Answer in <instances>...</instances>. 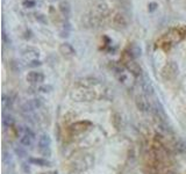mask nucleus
I'll list each match as a JSON object with an SVG mask.
<instances>
[{
    "label": "nucleus",
    "instance_id": "f257e3e1",
    "mask_svg": "<svg viewBox=\"0 0 186 174\" xmlns=\"http://www.w3.org/2000/svg\"><path fill=\"white\" fill-rule=\"evenodd\" d=\"M71 100L76 102H90L97 99V93L91 88H82L79 87L77 89L71 91L70 93Z\"/></svg>",
    "mask_w": 186,
    "mask_h": 174
},
{
    "label": "nucleus",
    "instance_id": "f03ea898",
    "mask_svg": "<svg viewBox=\"0 0 186 174\" xmlns=\"http://www.w3.org/2000/svg\"><path fill=\"white\" fill-rule=\"evenodd\" d=\"M93 165H94V157L92 154H82L80 157H77L71 162V167L76 172L86 171L91 168Z\"/></svg>",
    "mask_w": 186,
    "mask_h": 174
},
{
    "label": "nucleus",
    "instance_id": "7ed1b4c3",
    "mask_svg": "<svg viewBox=\"0 0 186 174\" xmlns=\"http://www.w3.org/2000/svg\"><path fill=\"white\" fill-rule=\"evenodd\" d=\"M178 73H179V67H178L177 63L173 61L168 62V63L163 66V69L161 70L162 78L166 81L173 80L174 78L178 76Z\"/></svg>",
    "mask_w": 186,
    "mask_h": 174
},
{
    "label": "nucleus",
    "instance_id": "20e7f679",
    "mask_svg": "<svg viewBox=\"0 0 186 174\" xmlns=\"http://www.w3.org/2000/svg\"><path fill=\"white\" fill-rule=\"evenodd\" d=\"M122 63H123L124 69L128 70L133 76L140 77L141 74H142V67H141V65L134 58H132V57L129 56L127 52H124V56L122 58Z\"/></svg>",
    "mask_w": 186,
    "mask_h": 174
},
{
    "label": "nucleus",
    "instance_id": "39448f33",
    "mask_svg": "<svg viewBox=\"0 0 186 174\" xmlns=\"http://www.w3.org/2000/svg\"><path fill=\"white\" fill-rule=\"evenodd\" d=\"M44 105V99L41 97H36L26 101L23 105L21 106V113L28 114V113H35V110L42 108Z\"/></svg>",
    "mask_w": 186,
    "mask_h": 174
},
{
    "label": "nucleus",
    "instance_id": "423d86ee",
    "mask_svg": "<svg viewBox=\"0 0 186 174\" xmlns=\"http://www.w3.org/2000/svg\"><path fill=\"white\" fill-rule=\"evenodd\" d=\"M135 106L136 108L142 113H148V112H151L153 109V103L149 100V97L144 95V94H138L136 97H135Z\"/></svg>",
    "mask_w": 186,
    "mask_h": 174
},
{
    "label": "nucleus",
    "instance_id": "0eeeda50",
    "mask_svg": "<svg viewBox=\"0 0 186 174\" xmlns=\"http://www.w3.org/2000/svg\"><path fill=\"white\" fill-rule=\"evenodd\" d=\"M91 127H92V123L90 121H78V122H74V123L70 124L69 131H70L71 135H79V134H83V132L87 131Z\"/></svg>",
    "mask_w": 186,
    "mask_h": 174
},
{
    "label": "nucleus",
    "instance_id": "6e6552de",
    "mask_svg": "<svg viewBox=\"0 0 186 174\" xmlns=\"http://www.w3.org/2000/svg\"><path fill=\"white\" fill-rule=\"evenodd\" d=\"M21 56H22V58H23L27 63H29V62L34 61V59H38V57H40V51H38V49H36L35 47L27 45L26 48L22 49Z\"/></svg>",
    "mask_w": 186,
    "mask_h": 174
},
{
    "label": "nucleus",
    "instance_id": "1a4fd4ad",
    "mask_svg": "<svg viewBox=\"0 0 186 174\" xmlns=\"http://www.w3.org/2000/svg\"><path fill=\"white\" fill-rule=\"evenodd\" d=\"M44 79H46L44 73L41 72V71H30L26 77V80L28 81V84H30L32 86L42 85Z\"/></svg>",
    "mask_w": 186,
    "mask_h": 174
},
{
    "label": "nucleus",
    "instance_id": "9d476101",
    "mask_svg": "<svg viewBox=\"0 0 186 174\" xmlns=\"http://www.w3.org/2000/svg\"><path fill=\"white\" fill-rule=\"evenodd\" d=\"M99 84V79L94 77H84L77 80V85L82 88H92Z\"/></svg>",
    "mask_w": 186,
    "mask_h": 174
},
{
    "label": "nucleus",
    "instance_id": "9b49d317",
    "mask_svg": "<svg viewBox=\"0 0 186 174\" xmlns=\"http://www.w3.org/2000/svg\"><path fill=\"white\" fill-rule=\"evenodd\" d=\"M58 51H59V53H61L63 57H65V58H71V57H73L74 55H76L74 48L70 43H68V42H64L62 44H59Z\"/></svg>",
    "mask_w": 186,
    "mask_h": 174
},
{
    "label": "nucleus",
    "instance_id": "f8f14e48",
    "mask_svg": "<svg viewBox=\"0 0 186 174\" xmlns=\"http://www.w3.org/2000/svg\"><path fill=\"white\" fill-rule=\"evenodd\" d=\"M127 20L121 13H116L115 15L113 16V27L118 30H123L127 28Z\"/></svg>",
    "mask_w": 186,
    "mask_h": 174
},
{
    "label": "nucleus",
    "instance_id": "ddd939ff",
    "mask_svg": "<svg viewBox=\"0 0 186 174\" xmlns=\"http://www.w3.org/2000/svg\"><path fill=\"white\" fill-rule=\"evenodd\" d=\"M124 52L128 53L132 58L136 59V58H138V57L142 56V48H141L138 44H136V43H130V44L128 45L127 50H126Z\"/></svg>",
    "mask_w": 186,
    "mask_h": 174
},
{
    "label": "nucleus",
    "instance_id": "4468645a",
    "mask_svg": "<svg viewBox=\"0 0 186 174\" xmlns=\"http://www.w3.org/2000/svg\"><path fill=\"white\" fill-rule=\"evenodd\" d=\"M51 137H50L48 134H41L38 136V139H37V146H38V150L40 149H49L51 146Z\"/></svg>",
    "mask_w": 186,
    "mask_h": 174
},
{
    "label": "nucleus",
    "instance_id": "2eb2a0df",
    "mask_svg": "<svg viewBox=\"0 0 186 174\" xmlns=\"http://www.w3.org/2000/svg\"><path fill=\"white\" fill-rule=\"evenodd\" d=\"M141 89H142V94H144L147 97H153L155 94V88H153V84L150 82V80L148 79H143L142 82H141Z\"/></svg>",
    "mask_w": 186,
    "mask_h": 174
},
{
    "label": "nucleus",
    "instance_id": "dca6fc26",
    "mask_svg": "<svg viewBox=\"0 0 186 174\" xmlns=\"http://www.w3.org/2000/svg\"><path fill=\"white\" fill-rule=\"evenodd\" d=\"M58 9L65 19H69L71 15V5L68 0H62L59 4H58Z\"/></svg>",
    "mask_w": 186,
    "mask_h": 174
},
{
    "label": "nucleus",
    "instance_id": "f3484780",
    "mask_svg": "<svg viewBox=\"0 0 186 174\" xmlns=\"http://www.w3.org/2000/svg\"><path fill=\"white\" fill-rule=\"evenodd\" d=\"M112 124L118 131H121L123 129V118L120 113H114L112 115Z\"/></svg>",
    "mask_w": 186,
    "mask_h": 174
},
{
    "label": "nucleus",
    "instance_id": "a211bd4d",
    "mask_svg": "<svg viewBox=\"0 0 186 174\" xmlns=\"http://www.w3.org/2000/svg\"><path fill=\"white\" fill-rule=\"evenodd\" d=\"M1 102H3L4 109H12L13 105H14V102H15V95H12V94H4Z\"/></svg>",
    "mask_w": 186,
    "mask_h": 174
},
{
    "label": "nucleus",
    "instance_id": "6ab92c4d",
    "mask_svg": "<svg viewBox=\"0 0 186 174\" xmlns=\"http://www.w3.org/2000/svg\"><path fill=\"white\" fill-rule=\"evenodd\" d=\"M28 162L32 165H36V166H41V167H48L51 166V162L46 158H35V157H29Z\"/></svg>",
    "mask_w": 186,
    "mask_h": 174
},
{
    "label": "nucleus",
    "instance_id": "aec40b11",
    "mask_svg": "<svg viewBox=\"0 0 186 174\" xmlns=\"http://www.w3.org/2000/svg\"><path fill=\"white\" fill-rule=\"evenodd\" d=\"M35 139L36 138L32 137V136H29L28 134H26V132H23V134L20 136V144L21 145H23L25 147H30V146L34 145V142H35Z\"/></svg>",
    "mask_w": 186,
    "mask_h": 174
},
{
    "label": "nucleus",
    "instance_id": "412c9836",
    "mask_svg": "<svg viewBox=\"0 0 186 174\" xmlns=\"http://www.w3.org/2000/svg\"><path fill=\"white\" fill-rule=\"evenodd\" d=\"M3 124L6 128H12L15 124V118L12 114H3Z\"/></svg>",
    "mask_w": 186,
    "mask_h": 174
},
{
    "label": "nucleus",
    "instance_id": "4be33fe9",
    "mask_svg": "<svg viewBox=\"0 0 186 174\" xmlns=\"http://www.w3.org/2000/svg\"><path fill=\"white\" fill-rule=\"evenodd\" d=\"M3 162H4L5 166L9 167V168H12L13 165H14L12 154L9 153V152H7V151H4V152H3Z\"/></svg>",
    "mask_w": 186,
    "mask_h": 174
},
{
    "label": "nucleus",
    "instance_id": "5701e85b",
    "mask_svg": "<svg viewBox=\"0 0 186 174\" xmlns=\"http://www.w3.org/2000/svg\"><path fill=\"white\" fill-rule=\"evenodd\" d=\"M14 152L17 154L18 157L20 159H23L27 157V151H26V147L23 145H15L14 146Z\"/></svg>",
    "mask_w": 186,
    "mask_h": 174
},
{
    "label": "nucleus",
    "instance_id": "b1692460",
    "mask_svg": "<svg viewBox=\"0 0 186 174\" xmlns=\"http://www.w3.org/2000/svg\"><path fill=\"white\" fill-rule=\"evenodd\" d=\"M9 67H11V70H12L14 73L21 72L22 69H23V66L21 65V63L19 61H17V59H13V61L9 63Z\"/></svg>",
    "mask_w": 186,
    "mask_h": 174
},
{
    "label": "nucleus",
    "instance_id": "393cba45",
    "mask_svg": "<svg viewBox=\"0 0 186 174\" xmlns=\"http://www.w3.org/2000/svg\"><path fill=\"white\" fill-rule=\"evenodd\" d=\"M35 19H36L37 22H40L41 24H47L48 23V20H47V16L43 14V13H40V12H36L35 14Z\"/></svg>",
    "mask_w": 186,
    "mask_h": 174
},
{
    "label": "nucleus",
    "instance_id": "a878e982",
    "mask_svg": "<svg viewBox=\"0 0 186 174\" xmlns=\"http://www.w3.org/2000/svg\"><path fill=\"white\" fill-rule=\"evenodd\" d=\"M53 89H54V87L51 85H40L38 86V88H37V91L38 92H41V93H46V94H49L53 92Z\"/></svg>",
    "mask_w": 186,
    "mask_h": 174
},
{
    "label": "nucleus",
    "instance_id": "bb28decb",
    "mask_svg": "<svg viewBox=\"0 0 186 174\" xmlns=\"http://www.w3.org/2000/svg\"><path fill=\"white\" fill-rule=\"evenodd\" d=\"M176 149H177L180 153H183V152H185L186 151V145H185V143L184 142H182V141H179V142H177L176 143Z\"/></svg>",
    "mask_w": 186,
    "mask_h": 174
},
{
    "label": "nucleus",
    "instance_id": "cd10ccee",
    "mask_svg": "<svg viewBox=\"0 0 186 174\" xmlns=\"http://www.w3.org/2000/svg\"><path fill=\"white\" fill-rule=\"evenodd\" d=\"M35 1L34 0H25L23 2H22V6L25 8H33L35 7Z\"/></svg>",
    "mask_w": 186,
    "mask_h": 174
},
{
    "label": "nucleus",
    "instance_id": "c85d7f7f",
    "mask_svg": "<svg viewBox=\"0 0 186 174\" xmlns=\"http://www.w3.org/2000/svg\"><path fill=\"white\" fill-rule=\"evenodd\" d=\"M29 67H38V66H41L42 65V62L40 59H34V61L29 62L28 64H27Z\"/></svg>",
    "mask_w": 186,
    "mask_h": 174
},
{
    "label": "nucleus",
    "instance_id": "c756f323",
    "mask_svg": "<svg viewBox=\"0 0 186 174\" xmlns=\"http://www.w3.org/2000/svg\"><path fill=\"white\" fill-rule=\"evenodd\" d=\"M21 170L25 174H29L30 173V166H29L28 162H22L21 164Z\"/></svg>",
    "mask_w": 186,
    "mask_h": 174
},
{
    "label": "nucleus",
    "instance_id": "7c9ffc66",
    "mask_svg": "<svg viewBox=\"0 0 186 174\" xmlns=\"http://www.w3.org/2000/svg\"><path fill=\"white\" fill-rule=\"evenodd\" d=\"M40 153L43 156V157H50L51 156V149H40Z\"/></svg>",
    "mask_w": 186,
    "mask_h": 174
},
{
    "label": "nucleus",
    "instance_id": "2f4dec72",
    "mask_svg": "<svg viewBox=\"0 0 186 174\" xmlns=\"http://www.w3.org/2000/svg\"><path fill=\"white\" fill-rule=\"evenodd\" d=\"M157 7H158V4L157 2H149V5H148V11L150 13H153V12H155L156 9H157Z\"/></svg>",
    "mask_w": 186,
    "mask_h": 174
},
{
    "label": "nucleus",
    "instance_id": "473e14b6",
    "mask_svg": "<svg viewBox=\"0 0 186 174\" xmlns=\"http://www.w3.org/2000/svg\"><path fill=\"white\" fill-rule=\"evenodd\" d=\"M33 37V32H32V30L30 29H27L25 32H23V38L25 40H30Z\"/></svg>",
    "mask_w": 186,
    "mask_h": 174
},
{
    "label": "nucleus",
    "instance_id": "72a5a7b5",
    "mask_svg": "<svg viewBox=\"0 0 186 174\" xmlns=\"http://www.w3.org/2000/svg\"><path fill=\"white\" fill-rule=\"evenodd\" d=\"M59 36L62 37V38H68V37L70 36V32H69V30H65V29H63L62 32H59Z\"/></svg>",
    "mask_w": 186,
    "mask_h": 174
},
{
    "label": "nucleus",
    "instance_id": "f704fd0d",
    "mask_svg": "<svg viewBox=\"0 0 186 174\" xmlns=\"http://www.w3.org/2000/svg\"><path fill=\"white\" fill-rule=\"evenodd\" d=\"M53 174H58V172L57 171H55V172H53Z\"/></svg>",
    "mask_w": 186,
    "mask_h": 174
},
{
    "label": "nucleus",
    "instance_id": "c9c22d12",
    "mask_svg": "<svg viewBox=\"0 0 186 174\" xmlns=\"http://www.w3.org/2000/svg\"><path fill=\"white\" fill-rule=\"evenodd\" d=\"M48 1H50V2H53V1H56V0H48Z\"/></svg>",
    "mask_w": 186,
    "mask_h": 174
},
{
    "label": "nucleus",
    "instance_id": "e433bc0d",
    "mask_svg": "<svg viewBox=\"0 0 186 174\" xmlns=\"http://www.w3.org/2000/svg\"><path fill=\"white\" fill-rule=\"evenodd\" d=\"M41 174H47V173H41Z\"/></svg>",
    "mask_w": 186,
    "mask_h": 174
}]
</instances>
